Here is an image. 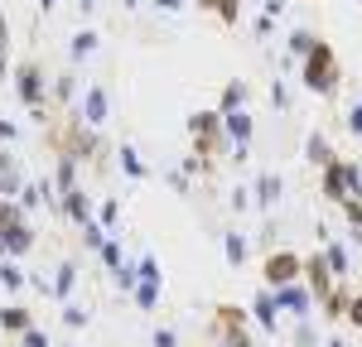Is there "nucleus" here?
Masks as SVG:
<instances>
[{"label": "nucleus", "mask_w": 362, "mask_h": 347, "mask_svg": "<svg viewBox=\"0 0 362 347\" xmlns=\"http://www.w3.org/2000/svg\"><path fill=\"white\" fill-rule=\"evenodd\" d=\"M155 347H179V338H174V328H160V333H155Z\"/></svg>", "instance_id": "obj_37"}, {"label": "nucleus", "mask_w": 362, "mask_h": 347, "mask_svg": "<svg viewBox=\"0 0 362 347\" xmlns=\"http://www.w3.org/2000/svg\"><path fill=\"white\" fill-rule=\"evenodd\" d=\"M232 207H237V212H242V207H251V193H247V188H237V193H232Z\"/></svg>", "instance_id": "obj_41"}, {"label": "nucleus", "mask_w": 362, "mask_h": 347, "mask_svg": "<svg viewBox=\"0 0 362 347\" xmlns=\"http://www.w3.org/2000/svg\"><path fill=\"white\" fill-rule=\"evenodd\" d=\"M73 285H78V265H73V260H63V265H58V275L49 280V289H54L58 299H68V294H73Z\"/></svg>", "instance_id": "obj_15"}, {"label": "nucleus", "mask_w": 362, "mask_h": 347, "mask_svg": "<svg viewBox=\"0 0 362 347\" xmlns=\"http://www.w3.org/2000/svg\"><path fill=\"white\" fill-rule=\"evenodd\" d=\"M58 207H63L73 222H92V198H87L83 188H68V193L58 198Z\"/></svg>", "instance_id": "obj_11"}, {"label": "nucleus", "mask_w": 362, "mask_h": 347, "mask_svg": "<svg viewBox=\"0 0 362 347\" xmlns=\"http://www.w3.org/2000/svg\"><path fill=\"white\" fill-rule=\"evenodd\" d=\"M136 265H126V260H121V265H116V285H121V294H131V289H136Z\"/></svg>", "instance_id": "obj_27"}, {"label": "nucleus", "mask_w": 362, "mask_h": 347, "mask_svg": "<svg viewBox=\"0 0 362 347\" xmlns=\"http://www.w3.org/2000/svg\"><path fill=\"white\" fill-rule=\"evenodd\" d=\"M295 275H300V256H295V251H276V256L266 260V285L271 289L295 285Z\"/></svg>", "instance_id": "obj_6"}, {"label": "nucleus", "mask_w": 362, "mask_h": 347, "mask_svg": "<svg viewBox=\"0 0 362 347\" xmlns=\"http://www.w3.org/2000/svg\"><path fill=\"white\" fill-rule=\"evenodd\" d=\"M54 178H58V188H63V193H68V188H78V183H73V178H78V154H63Z\"/></svg>", "instance_id": "obj_20"}, {"label": "nucleus", "mask_w": 362, "mask_h": 347, "mask_svg": "<svg viewBox=\"0 0 362 347\" xmlns=\"http://www.w3.org/2000/svg\"><path fill=\"white\" fill-rule=\"evenodd\" d=\"M107 111H112V97H107V87L92 83V87L83 92V111H78V121H83L87 130H97V126L107 121Z\"/></svg>", "instance_id": "obj_3"}, {"label": "nucleus", "mask_w": 362, "mask_h": 347, "mask_svg": "<svg viewBox=\"0 0 362 347\" xmlns=\"http://www.w3.org/2000/svg\"><path fill=\"white\" fill-rule=\"evenodd\" d=\"M300 270H305V275H309V285H314V299H329V294H334V275H329L324 256H309V260H300Z\"/></svg>", "instance_id": "obj_8"}, {"label": "nucleus", "mask_w": 362, "mask_h": 347, "mask_svg": "<svg viewBox=\"0 0 362 347\" xmlns=\"http://www.w3.org/2000/svg\"><path fill=\"white\" fill-rule=\"evenodd\" d=\"M271 294H276V309H280V314H300V318H305L309 304H314V294H309L305 285H280V289H271Z\"/></svg>", "instance_id": "obj_7"}, {"label": "nucleus", "mask_w": 362, "mask_h": 347, "mask_svg": "<svg viewBox=\"0 0 362 347\" xmlns=\"http://www.w3.org/2000/svg\"><path fill=\"white\" fill-rule=\"evenodd\" d=\"M251 314H256V323H261V328H271V333H276V294H271V289H261V294H256V299H251Z\"/></svg>", "instance_id": "obj_13"}, {"label": "nucleus", "mask_w": 362, "mask_h": 347, "mask_svg": "<svg viewBox=\"0 0 362 347\" xmlns=\"http://www.w3.org/2000/svg\"><path fill=\"white\" fill-rule=\"evenodd\" d=\"M295 343H300V347H314V333H309V323H300V333H295Z\"/></svg>", "instance_id": "obj_43"}, {"label": "nucleus", "mask_w": 362, "mask_h": 347, "mask_svg": "<svg viewBox=\"0 0 362 347\" xmlns=\"http://www.w3.org/2000/svg\"><path fill=\"white\" fill-rule=\"evenodd\" d=\"M116 222H121V202L107 198V202H102V217H97V227H116Z\"/></svg>", "instance_id": "obj_29"}, {"label": "nucleus", "mask_w": 362, "mask_h": 347, "mask_svg": "<svg viewBox=\"0 0 362 347\" xmlns=\"http://www.w3.org/2000/svg\"><path fill=\"white\" fill-rule=\"evenodd\" d=\"M20 343H25V347H49V333H44V328H25Z\"/></svg>", "instance_id": "obj_33"}, {"label": "nucleus", "mask_w": 362, "mask_h": 347, "mask_svg": "<svg viewBox=\"0 0 362 347\" xmlns=\"http://www.w3.org/2000/svg\"><path fill=\"white\" fill-rule=\"evenodd\" d=\"M97 44H102V39H97L92 29H78L73 44H68V54H73V58H92V54H97Z\"/></svg>", "instance_id": "obj_18"}, {"label": "nucleus", "mask_w": 362, "mask_h": 347, "mask_svg": "<svg viewBox=\"0 0 362 347\" xmlns=\"http://www.w3.org/2000/svg\"><path fill=\"white\" fill-rule=\"evenodd\" d=\"M223 135L232 145H251V116L247 111H227L223 116Z\"/></svg>", "instance_id": "obj_12"}, {"label": "nucleus", "mask_w": 362, "mask_h": 347, "mask_svg": "<svg viewBox=\"0 0 362 347\" xmlns=\"http://www.w3.org/2000/svg\"><path fill=\"white\" fill-rule=\"evenodd\" d=\"M198 5H208V10H218V15H223V25H237V10H242L237 0H198Z\"/></svg>", "instance_id": "obj_26"}, {"label": "nucleus", "mask_w": 362, "mask_h": 347, "mask_svg": "<svg viewBox=\"0 0 362 347\" xmlns=\"http://www.w3.org/2000/svg\"><path fill=\"white\" fill-rule=\"evenodd\" d=\"M0 260H5V241H0Z\"/></svg>", "instance_id": "obj_47"}, {"label": "nucleus", "mask_w": 362, "mask_h": 347, "mask_svg": "<svg viewBox=\"0 0 362 347\" xmlns=\"http://www.w3.org/2000/svg\"><path fill=\"white\" fill-rule=\"evenodd\" d=\"M20 183H25V178H20V164H15L10 154H0V198H15Z\"/></svg>", "instance_id": "obj_14"}, {"label": "nucleus", "mask_w": 362, "mask_h": 347, "mask_svg": "<svg viewBox=\"0 0 362 347\" xmlns=\"http://www.w3.org/2000/svg\"><path fill=\"white\" fill-rule=\"evenodd\" d=\"M83 5H97V0H83Z\"/></svg>", "instance_id": "obj_48"}, {"label": "nucleus", "mask_w": 362, "mask_h": 347, "mask_svg": "<svg viewBox=\"0 0 362 347\" xmlns=\"http://www.w3.org/2000/svg\"><path fill=\"white\" fill-rule=\"evenodd\" d=\"M329 347H348V343H338V338H334V343H329Z\"/></svg>", "instance_id": "obj_46"}, {"label": "nucleus", "mask_w": 362, "mask_h": 347, "mask_svg": "<svg viewBox=\"0 0 362 347\" xmlns=\"http://www.w3.org/2000/svg\"><path fill=\"white\" fill-rule=\"evenodd\" d=\"M121 169L131 174V178H145V174H150V169H145V159H140L131 145H121Z\"/></svg>", "instance_id": "obj_23"}, {"label": "nucleus", "mask_w": 362, "mask_h": 347, "mask_svg": "<svg viewBox=\"0 0 362 347\" xmlns=\"http://www.w3.org/2000/svg\"><path fill=\"white\" fill-rule=\"evenodd\" d=\"M324 198H334V202L362 198V169L358 164H348V159L324 164Z\"/></svg>", "instance_id": "obj_2"}, {"label": "nucleus", "mask_w": 362, "mask_h": 347, "mask_svg": "<svg viewBox=\"0 0 362 347\" xmlns=\"http://www.w3.org/2000/svg\"><path fill=\"white\" fill-rule=\"evenodd\" d=\"M343 318H353V323L362 328V294H358V299H348V309H343Z\"/></svg>", "instance_id": "obj_35"}, {"label": "nucleus", "mask_w": 362, "mask_h": 347, "mask_svg": "<svg viewBox=\"0 0 362 347\" xmlns=\"http://www.w3.org/2000/svg\"><path fill=\"white\" fill-rule=\"evenodd\" d=\"M155 5H160V10H169V15H179V10H184V0H155Z\"/></svg>", "instance_id": "obj_44"}, {"label": "nucleus", "mask_w": 362, "mask_h": 347, "mask_svg": "<svg viewBox=\"0 0 362 347\" xmlns=\"http://www.w3.org/2000/svg\"><path fill=\"white\" fill-rule=\"evenodd\" d=\"M83 236L92 251H102V241H107V227H97V222H83Z\"/></svg>", "instance_id": "obj_30"}, {"label": "nucleus", "mask_w": 362, "mask_h": 347, "mask_svg": "<svg viewBox=\"0 0 362 347\" xmlns=\"http://www.w3.org/2000/svg\"><path fill=\"white\" fill-rule=\"evenodd\" d=\"M223 251H227L232 265H242V260H247V236H242V231H227V236H223Z\"/></svg>", "instance_id": "obj_21"}, {"label": "nucleus", "mask_w": 362, "mask_h": 347, "mask_svg": "<svg viewBox=\"0 0 362 347\" xmlns=\"http://www.w3.org/2000/svg\"><path fill=\"white\" fill-rule=\"evenodd\" d=\"M324 265H329V275H348V246H329V251H324Z\"/></svg>", "instance_id": "obj_22"}, {"label": "nucleus", "mask_w": 362, "mask_h": 347, "mask_svg": "<svg viewBox=\"0 0 362 347\" xmlns=\"http://www.w3.org/2000/svg\"><path fill=\"white\" fill-rule=\"evenodd\" d=\"M189 130H194V140H198V150H218V135H223V116L218 111H194L189 116Z\"/></svg>", "instance_id": "obj_5"}, {"label": "nucleus", "mask_w": 362, "mask_h": 347, "mask_svg": "<svg viewBox=\"0 0 362 347\" xmlns=\"http://www.w3.org/2000/svg\"><path fill=\"white\" fill-rule=\"evenodd\" d=\"M15 87H20L29 111L44 116V83H39V68H34V63H20V68H15Z\"/></svg>", "instance_id": "obj_4"}, {"label": "nucleus", "mask_w": 362, "mask_h": 347, "mask_svg": "<svg viewBox=\"0 0 362 347\" xmlns=\"http://www.w3.org/2000/svg\"><path fill=\"white\" fill-rule=\"evenodd\" d=\"M169 188H179V193H189V174H184V169H174V174H169Z\"/></svg>", "instance_id": "obj_38"}, {"label": "nucleus", "mask_w": 362, "mask_h": 347, "mask_svg": "<svg viewBox=\"0 0 362 347\" xmlns=\"http://www.w3.org/2000/svg\"><path fill=\"white\" fill-rule=\"evenodd\" d=\"M160 289H165V280H136L131 294H136L140 309H155V304H160Z\"/></svg>", "instance_id": "obj_17"}, {"label": "nucleus", "mask_w": 362, "mask_h": 347, "mask_svg": "<svg viewBox=\"0 0 362 347\" xmlns=\"http://www.w3.org/2000/svg\"><path fill=\"white\" fill-rule=\"evenodd\" d=\"M309 159H314V164H334V150H329V140H324V135H309Z\"/></svg>", "instance_id": "obj_24"}, {"label": "nucleus", "mask_w": 362, "mask_h": 347, "mask_svg": "<svg viewBox=\"0 0 362 347\" xmlns=\"http://www.w3.org/2000/svg\"><path fill=\"white\" fill-rule=\"evenodd\" d=\"M15 135H20V130H15V121H5V116H0V140H15Z\"/></svg>", "instance_id": "obj_42"}, {"label": "nucleus", "mask_w": 362, "mask_h": 347, "mask_svg": "<svg viewBox=\"0 0 362 347\" xmlns=\"http://www.w3.org/2000/svg\"><path fill=\"white\" fill-rule=\"evenodd\" d=\"M280 193H285V183H280V174H261V178H256V188H251V202L271 212V207L280 202Z\"/></svg>", "instance_id": "obj_10"}, {"label": "nucleus", "mask_w": 362, "mask_h": 347, "mask_svg": "<svg viewBox=\"0 0 362 347\" xmlns=\"http://www.w3.org/2000/svg\"><path fill=\"white\" fill-rule=\"evenodd\" d=\"M348 130H353V135H362V102L348 111Z\"/></svg>", "instance_id": "obj_39"}, {"label": "nucleus", "mask_w": 362, "mask_h": 347, "mask_svg": "<svg viewBox=\"0 0 362 347\" xmlns=\"http://www.w3.org/2000/svg\"><path fill=\"white\" fill-rule=\"evenodd\" d=\"M271 102H276V106H280V111H285V106H290V92H285V87H271Z\"/></svg>", "instance_id": "obj_40"}, {"label": "nucleus", "mask_w": 362, "mask_h": 347, "mask_svg": "<svg viewBox=\"0 0 362 347\" xmlns=\"http://www.w3.org/2000/svg\"><path fill=\"white\" fill-rule=\"evenodd\" d=\"M0 241H5V260H15L34 246V231H29L25 222H10V227H0Z\"/></svg>", "instance_id": "obj_9"}, {"label": "nucleus", "mask_w": 362, "mask_h": 347, "mask_svg": "<svg viewBox=\"0 0 362 347\" xmlns=\"http://www.w3.org/2000/svg\"><path fill=\"white\" fill-rule=\"evenodd\" d=\"M242 102H247V83H227V87H223V111H218V116L242 111Z\"/></svg>", "instance_id": "obj_19"}, {"label": "nucleus", "mask_w": 362, "mask_h": 347, "mask_svg": "<svg viewBox=\"0 0 362 347\" xmlns=\"http://www.w3.org/2000/svg\"><path fill=\"white\" fill-rule=\"evenodd\" d=\"M0 328H10V333H25V328H34V318H29L25 304H10V309H0Z\"/></svg>", "instance_id": "obj_16"}, {"label": "nucleus", "mask_w": 362, "mask_h": 347, "mask_svg": "<svg viewBox=\"0 0 362 347\" xmlns=\"http://www.w3.org/2000/svg\"><path fill=\"white\" fill-rule=\"evenodd\" d=\"M305 87L319 92V97H329V92L338 87V58H334V49H329L324 39H314V49L305 54Z\"/></svg>", "instance_id": "obj_1"}, {"label": "nucleus", "mask_w": 362, "mask_h": 347, "mask_svg": "<svg viewBox=\"0 0 362 347\" xmlns=\"http://www.w3.org/2000/svg\"><path fill=\"white\" fill-rule=\"evenodd\" d=\"M0 285H5V289H20V285H25V270H20L15 260H0Z\"/></svg>", "instance_id": "obj_25"}, {"label": "nucleus", "mask_w": 362, "mask_h": 347, "mask_svg": "<svg viewBox=\"0 0 362 347\" xmlns=\"http://www.w3.org/2000/svg\"><path fill=\"white\" fill-rule=\"evenodd\" d=\"M54 97H58V102H68V97H73V78H58V83H54Z\"/></svg>", "instance_id": "obj_36"}, {"label": "nucleus", "mask_w": 362, "mask_h": 347, "mask_svg": "<svg viewBox=\"0 0 362 347\" xmlns=\"http://www.w3.org/2000/svg\"><path fill=\"white\" fill-rule=\"evenodd\" d=\"M309 49H314V34H309V29H295V34H290V54L305 58Z\"/></svg>", "instance_id": "obj_28"}, {"label": "nucleus", "mask_w": 362, "mask_h": 347, "mask_svg": "<svg viewBox=\"0 0 362 347\" xmlns=\"http://www.w3.org/2000/svg\"><path fill=\"white\" fill-rule=\"evenodd\" d=\"M63 323H68V328H83V323H87V309H83V304H68V309H63Z\"/></svg>", "instance_id": "obj_32"}, {"label": "nucleus", "mask_w": 362, "mask_h": 347, "mask_svg": "<svg viewBox=\"0 0 362 347\" xmlns=\"http://www.w3.org/2000/svg\"><path fill=\"white\" fill-rule=\"evenodd\" d=\"M39 5H44V10H54V0H39Z\"/></svg>", "instance_id": "obj_45"}, {"label": "nucleus", "mask_w": 362, "mask_h": 347, "mask_svg": "<svg viewBox=\"0 0 362 347\" xmlns=\"http://www.w3.org/2000/svg\"><path fill=\"white\" fill-rule=\"evenodd\" d=\"M102 260H107V265L116 270V265L126 260V256H121V241H112V236H107V241H102Z\"/></svg>", "instance_id": "obj_31"}, {"label": "nucleus", "mask_w": 362, "mask_h": 347, "mask_svg": "<svg viewBox=\"0 0 362 347\" xmlns=\"http://www.w3.org/2000/svg\"><path fill=\"white\" fill-rule=\"evenodd\" d=\"M5 49H10V25H5V15H0V73H5Z\"/></svg>", "instance_id": "obj_34"}]
</instances>
